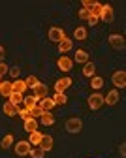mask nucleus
<instances>
[{"mask_svg":"<svg viewBox=\"0 0 126 158\" xmlns=\"http://www.w3.org/2000/svg\"><path fill=\"white\" fill-rule=\"evenodd\" d=\"M32 151V145L28 141H17L15 143V154L17 156H28Z\"/></svg>","mask_w":126,"mask_h":158,"instance_id":"nucleus-3","label":"nucleus"},{"mask_svg":"<svg viewBox=\"0 0 126 158\" xmlns=\"http://www.w3.org/2000/svg\"><path fill=\"white\" fill-rule=\"evenodd\" d=\"M94 0H83V8H85V10H89V8H94Z\"/></svg>","mask_w":126,"mask_h":158,"instance_id":"nucleus-35","label":"nucleus"},{"mask_svg":"<svg viewBox=\"0 0 126 158\" xmlns=\"http://www.w3.org/2000/svg\"><path fill=\"white\" fill-rule=\"evenodd\" d=\"M0 94L6 96V98H10L13 94V87H11L10 81H2V83H0Z\"/></svg>","mask_w":126,"mask_h":158,"instance_id":"nucleus-13","label":"nucleus"},{"mask_svg":"<svg viewBox=\"0 0 126 158\" xmlns=\"http://www.w3.org/2000/svg\"><path fill=\"white\" fill-rule=\"evenodd\" d=\"M89 53L87 51H83V49H79V51H75V62H79V64H87L89 62Z\"/></svg>","mask_w":126,"mask_h":158,"instance_id":"nucleus-15","label":"nucleus"},{"mask_svg":"<svg viewBox=\"0 0 126 158\" xmlns=\"http://www.w3.org/2000/svg\"><path fill=\"white\" fill-rule=\"evenodd\" d=\"M98 21H100V17H98V15H94V13H90V17H89V21H87V23H89L90 27H96V25H98Z\"/></svg>","mask_w":126,"mask_h":158,"instance_id":"nucleus-34","label":"nucleus"},{"mask_svg":"<svg viewBox=\"0 0 126 158\" xmlns=\"http://www.w3.org/2000/svg\"><path fill=\"white\" fill-rule=\"evenodd\" d=\"M38 107H41V111H51L55 107V102H53V98H41V100H38Z\"/></svg>","mask_w":126,"mask_h":158,"instance_id":"nucleus-10","label":"nucleus"},{"mask_svg":"<svg viewBox=\"0 0 126 158\" xmlns=\"http://www.w3.org/2000/svg\"><path fill=\"white\" fill-rule=\"evenodd\" d=\"M0 83H2V81H0Z\"/></svg>","mask_w":126,"mask_h":158,"instance_id":"nucleus-39","label":"nucleus"},{"mask_svg":"<svg viewBox=\"0 0 126 158\" xmlns=\"http://www.w3.org/2000/svg\"><path fill=\"white\" fill-rule=\"evenodd\" d=\"M89 17H90V10H79V19L81 21H89Z\"/></svg>","mask_w":126,"mask_h":158,"instance_id":"nucleus-32","label":"nucleus"},{"mask_svg":"<svg viewBox=\"0 0 126 158\" xmlns=\"http://www.w3.org/2000/svg\"><path fill=\"white\" fill-rule=\"evenodd\" d=\"M72 66H74V60H72L70 56H60L58 60H57V68H58L60 72H70Z\"/></svg>","mask_w":126,"mask_h":158,"instance_id":"nucleus-8","label":"nucleus"},{"mask_svg":"<svg viewBox=\"0 0 126 158\" xmlns=\"http://www.w3.org/2000/svg\"><path fill=\"white\" fill-rule=\"evenodd\" d=\"M102 106H103V96H102V94L96 92V94H90V96H89V107H90L92 111L100 109Z\"/></svg>","mask_w":126,"mask_h":158,"instance_id":"nucleus-7","label":"nucleus"},{"mask_svg":"<svg viewBox=\"0 0 126 158\" xmlns=\"http://www.w3.org/2000/svg\"><path fill=\"white\" fill-rule=\"evenodd\" d=\"M41 137H44V134H40L38 130H36V132H30V139H28V143H30V145H40Z\"/></svg>","mask_w":126,"mask_h":158,"instance_id":"nucleus-25","label":"nucleus"},{"mask_svg":"<svg viewBox=\"0 0 126 158\" xmlns=\"http://www.w3.org/2000/svg\"><path fill=\"white\" fill-rule=\"evenodd\" d=\"M0 145H2V149H10L11 145H13V135H4V139H2V143H0Z\"/></svg>","mask_w":126,"mask_h":158,"instance_id":"nucleus-28","label":"nucleus"},{"mask_svg":"<svg viewBox=\"0 0 126 158\" xmlns=\"http://www.w3.org/2000/svg\"><path fill=\"white\" fill-rule=\"evenodd\" d=\"M2 109H4V115H8V117H15L17 115V106H13L11 102H6Z\"/></svg>","mask_w":126,"mask_h":158,"instance_id":"nucleus-20","label":"nucleus"},{"mask_svg":"<svg viewBox=\"0 0 126 158\" xmlns=\"http://www.w3.org/2000/svg\"><path fill=\"white\" fill-rule=\"evenodd\" d=\"M8 72H10V75H11V77H17V75H19V73H21V70H19V68H17V66H13V68H10V70H8Z\"/></svg>","mask_w":126,"mask_h":158,"instance_id":"nucleus-36","label":"nucleus"},{"mask_svg":"<svg viewBox=\"0 0 126 158\" xmlns=\"http://www.w3.org/2000/svg\"><path fill=\"white\" fill-rule=\"evenodd\" d=\"M23 100H25V98H23V94H17V92H13V94L10 96V100H8V102H11L13 106H19V104L23 102Z\"/></svg>","mask_w":126,"mask_h":158,"instance_id":"nucleus-27","label":"nucleus"},{"mask_svg":"<svg viewBox=\"0 0 126 158\" xmlns=\"http://www.w3.org/2000/svg\"><path fill=\"white\" fill-rule=\"evenodd\" d=\"M94 72H96V66L89 60L85 64V68H83V75H85V77H94Z\"/></svg>","mask_w":126,"mask_h":158,"instance_id":"nucleus-21","label":"nucleus"},{"mask_svg":"<svg viewBox=\"0 0 126 158\" xmlns=\"http://www.w3.org/2000/svg\"><path fill=\"white\" fill-rule=\"evenodd\" d=\"M119 102V92L117 90H111L107 96H103V104H107V106H115Z\"/></svg>","mask_w":126,"mask_h":158,"instance_id":"nucleus-14","label":"nucleus"},{"mask_svg":"<svg viewBox=\"0 0 126 158\" xmlns=\"http://www.w3.org/2000/svg\"><path fill=\"white\" fill-rule=\"evenodd\" d=\"M49 40L55 42V44H60L62 40H66V34H64V30L58 28V27H51L49 28Z\"/></svg>","mask_w":126,"mask_h":158,"instance_id":"nucleus-2","label":"nucleus"},{"mask_svg":"<svg viewBox=\"0 0 126 158\" xmlns=\"http://www.w3.org/2000/svg\"><path fill=\"white\" fill-rule=\"evenodd\" d=\"M25 83H27V89H34V87H36L40 81H38V79H36L34 75H28V77L25 79Z\"/></svg>","mask_w":126,"mask_h":158,"instance_id":"nucleus-31","label":"nucleus"},{"mask_svg":"<svg viewBox=\"0 0 126 158\" xmlns=\"http://www.w3.org/2000/svg\"><path fill=\"white\" fill-rule=\"evenodd\" d=\"M53 102H55V106H64V104H68V96L57 92V94L53 96Z\"/></svg>","mask_w":126,"mask_h":158,"instance_id":"nucleus-24","label":"nucleus"},{"mask_svg":"<svg viewBox=\"0 0 126 158\" xmlns=\"http://www.w3.org/2000/svg\"><path fill=\"white\" fill-rule=\"evenodd\" d=\"M28 156H30V158H44V156H45V151L38 147V149H32Z\"/></svg>","mask_w":126,"mask_h":158,"instance_id":"nucleus-29","label":"nucleus"},{"mask_svg":"<svg viewBox=\"0 0 126 158\" xmlns=\"http://www.w3.org/2000/svg\"><path fill=\"white\" fill-rule=\"evenodd\" d=\"M11 87H13V92H17V94H23L27 90V83L21 81V79H15V83H11Z\"/></svg>","mask_w":126,"mask_h":158,"instance_id":"nucleus-19","label":"nucleus"},{"mask_svg":"<svg viewBox=\"0 0 126 158\" xmlns=\"http://www.w3.org/2000/svg\"><path fill=\"white\" fill-rule=\"evenodd\" d=\"M72 47H74V42L66 38L58 44V53H68V51H72Z\"/></svg>","mask_w":126,"mask_h":158,"instance_id":"nucleus-16","label":"nucleus"},{"mask_svg":"<svg viewBox=\"0 0 126 158\" xmlns=\"http://www.w3.org/2000/svg\"><path fill=\"white\" fill-rule=\"evenodd\" d=\"M23 104H25L23 107H27V109L30 111L32 107H36V106H38V98H36V96H28V98H25V100H23Z\"/></svg>","mask_w":126,"mask_h":158,"instance_id":"nucleus-22","label":"nucleus"},{"mask_svg":"<svg viewBox=\"0 0 126 158\" xmlns=\"http://www.w3.org/2000/svg\"><path fill=\"white\" fill-rule=\"evenodd\" d=\"M32 90H34V94H32V96H36L38 100H41V98H45V96H47V87H45L44 83H38Z\"/></svg>","mask_w":126,"mask_h":158,"instance_id":"nucleus-11","label":"nucleus"},{"mask_svg":"<svg viewBox=\"0 0 126 158\" xmlns=\"http://www.w3.org/2000/svg\"><path fill=\"white\" fill-rule=\"evenodd\" d=\"M8 70H10V68H8L4 62H0V77H2L4 73H8Z\"/></svg>","mask_w":126,"mask_h":158,"instance_id":"nucleus-37","label":"nucleus"},{"mask_svg":"<svg viewBox=\"0 0 126 158\" xmlns=\"http://www.w3.org/2000/svg\"><path fill=\"white\" fill-rule=\"evenodd\" d=\"M25 130L30 134V132H36L38 130V123H36V118H28V121H25Z\"/></svg>","mask_w":126,"mask_h":158,"instance_id":"nucleus-23","label":"nucleus"},{"mask_svg":"<svg viewBox=\"0 0 126 158\" xmlns=\"http://www.w3.org/2000/svg\"><path fill=\"white\" fill-rule=\"evenodd\" d=\"M111 79H113V85H115L117 89H124V87H126V72H124V70L115 72Z\"/></svg>","mask_w":126,"mask_h":158,"instance_id":"nucleus-5","label":"nucleus"},{"mask_svg":"<svg viewBox=\"0 0 126 158\" xmlns=\"http://www.w3.org/2000/svg\"><path fill=\"white\" fill-rule=\"evenodd\" d=\"M81 128H83L81 118L72 117V118H68V121H66V130H68L70 134H79V132H81Z\"/></svg>","mask_w":126,"mask_h":158,"instance_id":"nucleus-1","label":"nucleus"},{"mask_svg":"<svg viewBox=\"0 0 126 158\" xmlns=\"http://www.w3.org/2000/svg\"><path fill=\"white\" fill-rule=\"evenodd\" d=\"M113 8L109 4H102V10H100V19L102 21H106V23H111L113 21Z\"/></svg>","mask_w":126,"mask_h":158,"instance_id":"nucleus-6","label":"nucleus"},{"mask_svg":"<svg viewBox=\"0 0 126 158\" xmlns=\"http://www.w3.org/2000/svg\"><path fill=\"white\" fill-rule=\"evenodd\" d=\"M90 87H92V89H96V90H98V89H102V87H103V79L94 75V77L90 79Z\"/></svg>","mask_w":126,"mask_h":158,"instance_id":"nucleus-26","label":"nucleus"},{"mask_svg":"<svg viewBox=\"0 0 126 158\" xmlns=\"http://www.w3.org/2000/svg\"><path fill=\"white\" fill-rule=\"evenodd\" d=\"M4 56H6V49L0 45V62H2V58H4Z\"/></svg>","mask_w":126,"mask_h":158,"instance_id":"nucleus-38","label":"nucleus"},{"mask_svg":"<svg viewBox=\"0 0 126 158\" xmlns=\"http://www.w3.org/2000/svg\"><path fill=\"white\" fill-rule=\"evenodd\" d=\"M40 121H41V124L51 126V124H55V117L49 111H44V113H41V117H40Z\"/></svg>","mask_w":126,"mask_h":158,"instance_id":"nucleus-18","label":"nucleus"},{"mask_svg":"<svg viewBox=\"0 0 126 158\" xmlns=\"http://www.w3.org/2000/svg\"><path fill=\"white\" fill-rule=\"evenodd\" d=\"M68 87H72V79H70V77H62V79H58V81L55 83V90H57L58 94H64V90H66Z\"/></svg>","mask_w":126,"mask_h":158,"instance_id":"nucleus-9","label":"nucleus"},{"mask_svg":"<svg viewBox=\"0 0 126 158\" xmlns=\"http://www.w3.org/2000/svg\"><path fill=\"white\" fill-rule=\"evenodd\" d=\"M74 40H75V42H85V40H87V28L85 27H77L74 30Z\"/></svg>","mask_w":126,"mask_h":158,"instance_id":"nucleus-12","label":"nucleus"},{"mask_svg":"<svg viewBox=\"0 0 126 158\" xmlns=\"http://www.w3.org/2000/svg\"><path fill=\"white\" fill-rule=\"evenodd\" d=\"M109 45H111L113 49L122 51V49H124V45H126L124 36H120V34H111V36H109Z\"/></svg>","mask_w":126,"mask_h":158,"instance_id":"nucleus-4","label":"nucleus"},{"mask_svg":"<svg viewBox=\"0 0 126 158\" xmlns=\"http://www.w3.org/2000/svg\"><path fill=\"white\" fill-rule=\"evenodd\" d=\"M41 113H44V111H41V107H38V106L30 109V117H32V118H36V117H41Z\"/></svg>","mask_w":126,"mask_h":158,"instance_id":"nucleus-33","label":"nucleus"},{"mask_svg":"<svg viewBox=\"0 0 126 158\" xmlns=\"http://www.w3.org/2000/svg\"><path fill=\"white\" fill-rule=\"evenodd\" d=\"M40 149H44V151H51V149H53V137H51V135H44V137H41V141H40Z\"/></svg>","mask_w":126,"mask_h":158,"instance_id":"nucleus-17","label":"nucleus"},{"mask_svg":"<svg viewBox=\"0 0 126 158\" xmlns=\"http://www.w3.org/2000/svg\"><path fill=\"white\" fill-rule=\"evenodd\" d=\"M17 115L21 118H25V121H28V118H30V111L27 107H17Z\"/></svg>","mask_w":126,"mask_h":158,"instance_id":"nucleus-30","label":"nucleus"}]
</instances>
